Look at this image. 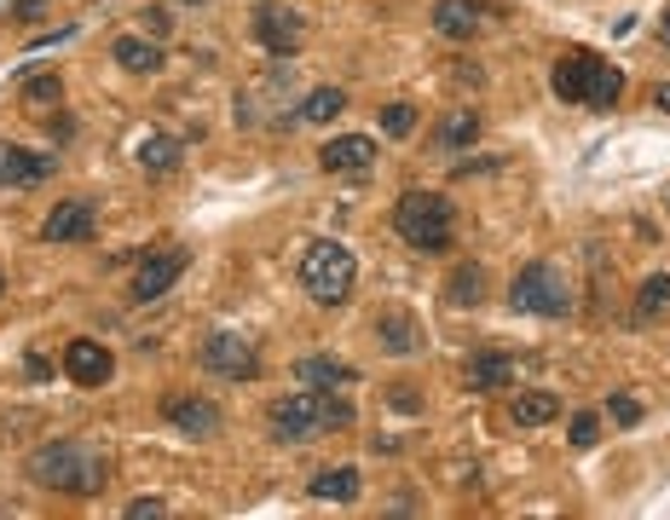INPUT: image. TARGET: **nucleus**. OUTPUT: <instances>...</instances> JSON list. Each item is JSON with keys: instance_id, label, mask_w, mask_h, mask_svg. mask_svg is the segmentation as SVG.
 <instances>
[{"instance_id": "nucleus-1", "label": "nucleus", "mask_w": 670, "mask_h": 520, "mask_svg": "<svg viewBox=\"0 0 670 520\" xmlns=\"http://www.w3.org/2000/svg\"><path fill=\"white\" fill-rule=\"evenodd\" d=\"M30 480H35V486H47V492L93 497V492H105L110 463H105V451L87 446V439H52V446H40L30 457Z\"/></svg>"}, {"instance_id": "nucleus-2", "label": "nucleus", "mask_w": 670, "mask_h": 520, "mask_svg": "<svg viewBox=\"0 0 670 520\" xmlns=\"http://www.w3.org/2000/svg\"><path fill=\"white\" fill-rule=\"evenodd\" d=\"M301 284H307V295L318 307H341L358 284V260L348 244H336V237H318V244H307V255H301Z\"/></svg>"}, {"instance_id": "nucleus-3", "label": "nucleus", "mask_w": 670, "mask_h": 520, "mask_svg": "<svg viewBox=\"0 0 670 520\" xmlns=\"http://www.w3.org/2000/svg\"><path fill=\"white\" fill-rule=\"evenodd\" d=\"M393 226H399L404 244L422 249V255L451 249V237H457L451 203H445L439 191H404V197H399V209H393Z\"/></svg>"}, {"instance_id": "nucleus-4", "label": "nucleus", "mask_w": 670, "mask_h": 520, "mask_svg": "<svg viewBox=\"0 0 670 520\" xmlns=\"http://www.w3.org/2000/svg\"><path fill=\"white\" fill-rule=\"evenodd\" d=\"M272 439H307L318 428H341V423H353V405L348 399H330V393H290V399H278L272 405Z\"/></svg>"}, {"instance_id": "nucleus-5", "label": "nucleus", "mask_w": 670, "mask_h": 520, "mask_svg": "<svg viewBox=\"0 0 670 520\" xmlns=\"http://www.w3.org/2000/svg\"><path fill=\"white\" fill-rule=\"evenodd\" d=\"M509 302L520 312H538V318H566V307H573V284H566V272L550 267V260H532V267L515 272Z\"/></svg>"}, {"instance_id": "nucleus-6", "label": "nucleus", "mask_w": 670, "mask_h": 520, "mask_svg": "<svg viewBox=\"0 0 670 520\" xmlns=\"http://www.w3.org/2000/svg\"><path fill=\"white\" fill-rule=\"evenodd\" d=\"M202 365H209L214 376H226V382H243V376H255L260 370V353L249 335H237V330H214L209 342H202Z\"/></svg>"}, {"instance_id": "nucleus-7", "label": "nucleus", "mask_w": 670, "mask_h": 520, "mask_svg": "<svg viewBox=\"0 0 670 520\" xmlns=\"http://www.w3.org/2000/svg\"><path fill=\"white\" fill-rule=\"evenodd\" d=\"M179 272H186V249H156L139 260L133 272V302H156V295H168L179 284Z\"/></svg>"}, {"instance_id": "nucleus-8", "label": "nucleus", "mask_w": 670, "mask_h": 520, "mask_svg": "<svg viewBox=\"0 0 670 520\" xmlns=\"http://www.w3.org/2000/svg\"><path fill=\"white\" fill-rule=\"evenodd\" d=\"M64 376L75 388H105L110 376H116V358H110V347H98V342H87V335H75V342L64 347Z\"/></svg>"}, {"instance_id": "nucleus-9", "label": "nucleus", "mask_w": 670, "mask_h": 520, "mask_svg": "<svg viewBox=\"0 0 670 520\" xmlns=\"http://www.w3.org/2000/svg\"><path fill=\"white\" fill-rule=\"evenodd\" d=\"M596 64H601L596 52H561L555 70H550L555 98H566V105H584V98H590V75H596Z\"/></svg>"}, {"instance_id": "nucleus-10", "label": "nucleus", "mask_w": 670, "mask_h": 520, "mask_svg": "<svg viewBox=\"0 0 670 520\" xmlns=\"http://www.w3.org/2000/svg\"><path fill=\"white\" fill-rule=\"evenodd\" d=\"M168 423L179 428V434H191V439H214L220 434V411L209 405V399H191V393H168Z\"/></svg>"}, {"instance_id": "nucleus-11", "label": "nucleus", "mask_w": 670, "mask_h": 520, "mask_svg": "<svg viewBox=\"0 0 670 520\" xmlns=\"http://www.w3.org/2000/svg\"><path fill=\"white\" fill-rule=\"evenodd\" d=\"M318 163L330 168V174H364L376 163V139H364V133H336L330 145L318 151Z\"/></svg>"}, {"instance_id": "nucleus-12", "label": "nucleus", "mask_w": 670, "mask_h": 520, "mask_svg": "<svg viewBox=\"0 0 670 520\" xmlns=\"http://www.w3.org/2000/svg\"><path fill=\"white\" fill-rule=\"evenodd\" d=\"M40 237H47V244H87L93 237V209L87 203H58L47 220H40Z\"/></svg>"}, {"instance_id": "nucleus-13", "label": "nucleus", "mask_w": 670, "mask_h": 520, "mask_svg": "<svg viewBox=\"0 0 670 520\" xmlns=\"http://www.w3.org/2000/svg\"><path fill=\"white\" fill-rule=\"evenodd\" d=\"M52 174V163L40 151H24V145H0V186H40Z\"/></svg>"}, {"instance_id": "nucleus-14", "label": "nucleus", "mask_w": 670, "mask_h": 520, "mask_svg": "<svg viewBox=\"0 0 670 520\" xmlns=\"http://www.w3.org/2000/svg\"><path fill=\"white\" fill-rule=\"evenodd\" d=\"M255 42L267 52H295L301 47V17L295 12H260L255 17Z\"/></svg>"}, {"instance_id": "nucleus-15", "label": "nucleus", "mask_w": 670, "mask_h": 520, "mask_svg": "<svg viewBox=\"0 0 670 520\" xmlns=\"http://www.w3.org/2000/svg\"><path fill=\"white\" fill-rule=\"evenodd\" d=\"M295 376H301L307 388L336 393V388H348V382H353V365H341L336 353H313V358H301V365H295Z\"/></svg>"}, {"instance_id": "nucleus-16", "label": "nucleus", "mask_w": 670, "mask_h": 520, "mask_svg": "<svg viewBox=\"0 0 670 520\" xmlns=\"http://www.w3.org/2000/svg\"><path fill=\"white\" fill-rule=\"evenodd\" d=\"M434 29L445 35V42H469V35L480 29V7H474V0H439V7H434Z\"/></svg>"}, {"instance_id": "nucleus-17", "label": "nucleus", "mask_w": 670, "mask_h": 520, "mask_svg": "<svg viewBox=\"0 0 670 520\" xmlns=\"http://www.w3.org/2000/svg\"><path fill=\"white\" fill-rule=\"evenodd\" d=\"M509 382H515V358L497 353V347L480 353L474 365H469V388H474V393H497V388H509Z\"/></svg>"}, {"instance_id": "nucleus-18", "label": "nucleus", "mask_w": 670, "mask_h": 520, "mask_svg": "<svg viewBox=\"0 0 670 520\" xmlns=\"http://www.w3.org/2000/svg\"><path fill=\"white\" fill-rule=\"evenodd\" d=\"M376 335H381V347L388 353H416L422 347V335H416V318L404 312V307H388L376 318Z\"/></svg>"}, {"instance_id": "nucleus-19", "label": "nucleus", "mask_w": 670, "mask_h": 520, "mask_svg": "<svg viewBox=\"0 0 670 520\" xmlns=\"http://www.w3.org/2000/svg\"><path fill=\"white\" fill-rule=\"evenodd\" d=\"M116 64L133 70V75H156L162 70V42H151V35H121V42H116Z\"/></svg>"}, {"instance_id": "nucleus-20", "label": "nucleus", "mask_w": 670, "mask_h": 520, "mask_svg": "<svg viewBox=\"0 0 670 520\" xmlns=\"http://www.w3.org/2000/svg\"><path fill=\"white\" fill-rule=\"evenodd\" d=\"M509 416L520 428H543V423H555V416H561V399L555 393H515Z\"/></svg>"}, {"instance_id": "nucleus-21", "label": "nucleus", "mask_w": 670, "mask_h": 520, "mask_svg": "<svg viewBox=\"0 0 670 520\" xmlns=\"http://www.w3.org/2000/svg\"><path fill=\"white\" fill-rule=\"evenodd\" d=\"M480 295H485V272L474 267V260H462V267L451 272V284H445V302L451 307H480Z\"/></svg>"}, {"instance_id": "nucleus-22", "label": "nucleus", "mask_w": 670, "mask_h": 520, "mask_svg": "<svg viewBox=\"0 0 670 520\" xmlns=\"http://www.w3.org/2000/svg\"><path fill=\"white\" fill-rule=\"evenodd\" d=\"M139 168H145V174H174L179 168V145H174L168 133L139 139Z\"/></svg>"}, {"instance_id": "nucleus-23", "label": "nucleus", "mask_w": 670, "mask_h": 520, "mask_svg": "<svg viewBox=\"0 0 670 520\" xmlns=\"http://www.w3.org/2000/svg\"><path fill=\"white\" fill-rule=\"evenodd\" d=\"M313 497H324V504H353L358 497V469H324L313 480Z\"/></svg>"}, {"instance_id": "nucleus-24", "label": "nucleus", "mask_w": 670, "mask_h": 520, "mask_svg": "<svg viewBox=\"0 0 670 520\" xmlns=\"http://www.w3.org/2000/svg\"><path fill=\"white\" fill-rule=\"evenodd\" d=\"M341 110H348V93H341V87H318V93H307V98H301V122H336V116Z\"/></svg>"}, {"instance_id": "nucleus-25", "label": "nucleus", "mask_w": 670, "mask_h": 520, "mask_svg": "<svg viewBox=\"0 0 670 520\" xmlns=\"http://www.w3.org/2000/svg\"><path fill=\"white\" fill-rule=\"evenodd\" d=\"M619 93H624V75H619L613 64H596V75H590V98H584V105L613 110V105H619Z\"/></svg>"}, {"instance_id": "nucleus-26", "label": "nucleus", "mask_w": 670, "mask_h": 520, "mask_svg": "<svg viewBox=\"0 0 670 520\" xmlns=\"http://www.w3.org/2000/svg\"><path fill=\"white\" fill-rule=\"evenodd\" d=\"M474 133H480V116L474 110H457V116H445L439 122V145H474Z\"/></svg>"}, {"instance_id": "nucleus-27", "label": "nucleus", "mask_w": 670, "mask_h": 520, "mask_svg": "<svg viewBox=\"0 0 670 520\" xmlns=\"http://www.w3.org/2000/svg\"><path fill=\"white\" fill-rule=\"evenodd\" d=\"M17 98H24L30 110H47V105H58V98H64V82H58V75H30Z\"/></svg>"}, {"instance_id": "nucleus-28", "label": "nucleus", "mask_w": 670, "mask_h": 520, "mask_svg": "<svg viewBox=\"0 0 670 520\" xmlns=\"http://www.w3.org/2000/svg\"><path fill=\"white\" fill-rule=\"evenodd\" d=\"M665 307H670V272H654V277L642 284V295H636V312L654 318V312H665Z\"/></svg>"}, {"instance_id": "nucleus-29", "label": "nucleus", "mask_w": 670, "mask_h": 520, "mask_svg": "<svg viewBox=\"0 0 670 520\" xmlns=\"http://www.w3.org/2000/svg\"><path fill=\"white\" fill-rule=\"evenodd\" d=\"M381 128H388L393 139L416 133V110H411V105H388V110H381Z\"/></svg>"}, {"instance_id": "nucleus-30", "label": "nucleus", "mask_w": 670, "mask_h": 520, "mask_svg": "<svg viewBox=\"0 0 670 520\" xmlns=\"http://www.w3.org/2000/svg\"><path fill=\"white\" fill-rule=\"evenodd\" d=\"M607 411H613L619 428H636V423H642V405H636L631 393H613V405H607Z\"/></svg>"}, {"instance_id": "nucleus-31", "label": "nucleus", "mask_w": 670, "mask_h": 520, "mask_svg": "<svg viewBox=\"0 0 670 520\" xmlns=\"http://www.w3.org/2000/svg\"><path fill=\"white\" fill-rule=\"evenodd\" d=\"M139 24H145V35H151V42H162V35L174 29V17L162 12V7H151V12H139Z\"/></svg>"}, {"instance_id": "nucleus-32", "label": "nucleus", "mask_w": 670, "mask_h": 520, "mask_svg": "<svg viewBox=\"0 0 670 520\" xmlns=\"http://www.w3.org/2000/svg\"><path fill=\"white\" fill-rule=\"evenodd\" d=\"M596 428H601L596 416H590V411H578V416H573V446H596Z\"/></svg>"}, {"instance_id": "nucleus-33", "label": "nucleus", "mask_w": 670, "mask_h": 520, "mask_svg": "<svg viewBox=\"0 0 670 520\" xmlns=\"http://www.w3.org/2000/svg\"><path fill=\"white\" fill-rule=\"evenodd\" d=\"M162 509H168L162 497H133V504H128V515H133V520H151V515H162Z\"/></svg>"}, {"instance_id": "nucleus-34", "label": "nucleus", "mask_w": 670, "mask_h": 520, "mask_svg": "<svg viewBox=\"0 0 670 520\" xmlns=\"http://www.w3.org/2000/svg\"><path fill=\"white\" fill-rule=\"evenodd\" d=\"M0 7H7V12H17V17H35L40 7H47V0H0Z\"/></svg>"}, {"instance_id": "nucleus-35", "label": "nucleus", "mask_w": 670, "mask_h": 520, "mask_svg": "<svg viewBox=\"0 0 670 520\" xmlns=\"http://www.w3.org/2000/svg\"><path fill=\"white\" fill-rule=\"evenodd\" d=\"M654 105H659V110H670V82H659V87H654Z\"/></svg>"}, {"instance_id": "nucleus-36", "label": "nucleus", "mask_w": 670, "mask_h": 520, "mask_svg": "<svg viewBox=\"0 0 670 520\" xmlns=\"http://www.w3.org/2000/svg\"><path fill=\"white\" fill-rule=\"evenodd\" d=\"M659 29H665V42H670V12H665V24H659Z\"/></svg>"}, {"instance_id": "nucleus-37", "label": "nucleus", "mask_w": 670, "mask_h": 520, "mask_svg": "<svg viewBox=\"0 0 670 520\" xmlns=\"http://www.w3.org/2000/svg\"><path fill=\"white\" fill-rule=\"evenodd\" d=\"M0 295H7V277H0Z\"/></svg>"}, {"instance_id": "nucleus-38", "label": "nucleus", "mask_w": 670, "mask_h": 520, "mask_svg": "<svg viewBox=\"0 0 670 520\" xmlns=\"http://www.w3.org/2000/svg\"><path fill=\"white\" fill-rule=\"evenodd\" d=\"M191 7H197V0H191Z\"/></svg>"}]
</instances>
